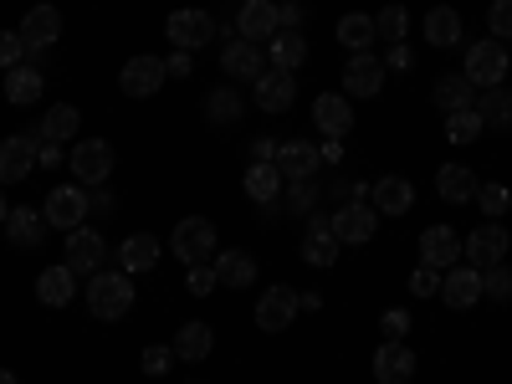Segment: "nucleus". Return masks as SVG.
Masks as SVG:
<instances>
[{
  "label": "nucleus",
  "instance_id": "obj_41",
  "mask_svg": "<svg viewBox=\"0 0 512 384\" xmlns=\"http://www.w3.org/2000/svg\"><path fill=\"white\" fill-rule=\"evenodd\" d=\"M482 297H497V303H507V297H512V267L507 262H497V267L482 272Z\"/></svg>",
  "mask_w": 512,
  "mask_h": 384
},
{
  "label": "nucleus",
  "instance_id": "obj_37",
  "mask_svg": "<svg viewBox=\"0 0 512 384\" xmlns=\"http://www.w3.org/2000/svg\"><path fill=\"white\" fill-rule=\"evenodd\" d=\"M425 41H431V47H456L461 41V16L451 6H436L431 16H425Z\"/></svg>",
  "mask_w": 512,
  "mask_h": 384
},
{
  "label": "nucleus",
  "instance_id": "obj_56",
  "mask_svg": "<svg viewBox=\"0 0 512 384\" xmlns=\"http://www.w3.org/2000/svg\"><path fill=\"white\" fill-rule=\"evenodd\" d=\"M251 154H256V159H272V154H277V144H272V139H256V144H251Z\"/></svg>",
  "mask_w": 512,
  "mask_h": 384
},
{
  "label": "nucleus",
  "instance_id": "obj_39",
  "mask_svg": "<svg viewBox=\"0 0 512 384\" xmlns=\"http://www.w3.org/2000/svg\"><path fill=\"white\" fill-rule=\"evenodd\" d=\"M205 118H210V123H221V128H231V123L241 118V93H236V88H210V98H205Z\"/></svg>",
  "mask_w": 512,
  "mask_h": 384
},
{
  "label": "nucleus",
  "instance_id": "obj_46",
  "mask_svg": "<svg viewBox=\"0 0 512 384\" xmlns=\"http://www.w3.org/2000/svg\"><path fill=\"white\" fill-rule=\"evenodd\" d=\"M487 26L497 31V41H502V36H512V0H492V11H487Z\"/></svg>",
  "mask_w": 512,
  "mask_h": 384
},
{
  "label": "nucleus",
  "instance_id": "obj_52",
  "mask_svg": "<svg viewBox=\"0 0 512 384\" xmlns=\"http://www.w3.org/2000/svg\"><path fill=\"white\" fill-rule=\"evenodd\" d=\"M62 159H67V154H62L52 139H47V144H36V164H47V169H52V164H62Z\"/></svg>",
  "mask_w": 512,
  "mask_h": 384
},
{
  "label": "nucleus",
  "instance_id": "obj_17",
  "mask_svg": "<svg viewBox=\"0 0 512 384\" xmlns=\"http://www.w3.org/2000/svg\"><path fill=\"white\" fill-rule=\"evenodd\" d=\"M236 31H241L246 41H256V47H262V41H272V36L282 31V26H277V6H272V0H241Z\"/></svg>",
  "mask_w": 512,
  "mask_h": 384
},
{
  "label": "nucleus",
  "instance_id": "obj_35",
  "mask_svg": "<svg viewBox=\"0 0 512 384\" xmlns=\"http://www.w3.org/2000/svg\"><path fill=\"white\" fill-rule=\"evenodd\" d=\"M374 36H379V26H374V16H364V11H349L344 21H338V41H344L349 52H369Z\"/></svg>",
  "mask_w": 512,
  "mask_h": 384
},
{
  "label": "nucleus",
  "instance_id": "obj_43",
  "mask_svg": "<svg viewBox=\"0 0 512 384\" xmlns=\"http://www.w3.org/2000/svg\"><path fill=\"white\" fill-rule=\"evenodd\" d=\"M477 200H482V210H487V216L497 221V216H507L512 190H507V185H482V190H477Z\"/></svg>",
  "mask_w": 512,
  "mask_h": 384
},
{
  "label": "nucleus",
  "instance_id": "obj_36",
  "mask_svg": "<svg viewBox=\"0 0 512 384\" xmlns=\"http://www.w3.org/2000/svg\"><path fill=\"white\" fill-rule=\"evenodd\" d=\"M303 62H308V41L297 36V31H277L272 36V67L277 72H297Z\"/></svg>",
  "mask_w": 512,
  "mask_h": 384
},
{
  "label": "nucleus",
  "instance_id": "obj_12",
  "mask_svg": "<svg viewBox=\"0 0 512 384\" xmlns=\"http://www.w3.org/2000/svg\"><path fill=\"white\" fill-rule=\"evenodd\" d=\"M477 297H482V272H477V267H461V262H456V267L441 272V303H446V308L466 313Z\"/></svg>",
  "mask_w": 512,
  "mask_h": 384
},
{
  "label": "nucleus",
  "instance_id": "obj_2",
  "mask_svg": "<svg viewBox=\"0 0 512 384\" xmlns=\"http://www.w3.org/2000/svg\"><path fill=\"white\" fill-rule=\"evenodd\" d=\"M507 77V47L492 36V41H472V52H466V82L472 88H502Z\"/></svg>",
  "mask_w": 512,
  "mask_h": 384
},
{
  "label": "nucleus",
  "instance_id": "obj_21",
  "mask_svg": "<svg viewBox=\"0 0 512 384\" xmlns=\"http://www.w3.org/2000/svg\"><path fill=\"white\" fill-rule=\"evenodd\" d=\"M420 262H431V267H456L461 262V231H451V226H431L420 236Z\"/></svg>",
  "mask_w": 512,
  "mask_h": 384
},
{
  "label": "nucleus",
  "instance_id": "obj_16",
  "mask_svg": "<svg viewBox=\"0 0 512 384\" xmlns=\"http://www.w3.org/2000/svg\"><path fill=\"white\" fill-rule=\"evenodd\" d=\"M379 82H384V62L374 52H354L344 67V93L349 98H379Z\"/></svg>",
  "mask_w": 512,
  "mask_h": 384
},
{
  "label": "nucleus",
  "instance_id": "obj_1",
  "mask_svg": "<svg viewBox=\"0 0 512 384\" xmlns=\"http://www.w3.org/2000/svg\"><path fill=\"white\" fill-rule=\"evenodd\" d=\"M128 308H134V277H128V272H93V282H88V313L98 323H118V318H128Z\"/></svg>",
  "mask_w": 512,
  "mask_h": 384
},
{
  "label": "nucleus",
  "instance_id": "obj_27",
  "mask_svg": "<svg viewBox=\"0 0 512 384\" xmlns=\"http://www.w3.org/2000/svg\"><path fill=\"white\" fill-rule=\"evenodd\" d=\"M6 236H11V246H41V236H47V216L41 210H31V205H16L11 216H6Z\"/></svg>",
  "mask_w": 512,
  "mask_h": 384
},
{
  "label": "nucleus",
  "instance_id": "obj_28",
  "mask_svg": "<svg viewBox=\"0 0 512 384\" xmlns=\"http://www.w3.org/2000/svg\"><path fill=\"white\" fill-rule=\"evenodd\" d=\"M436 190H441V200H451V205H466V200H477V175L466 164H441V175H436Z\"/></svg>",
  "mask_w": 512,
  "mask_h": 384
},
{
  "label": "nucleus",
  "instance_id": "obj_4",
  "mask_svg": "<svg viewBox=\"0 0 512 384\" xmlns=\"http://www.w3.org/2000/svg\"><path fill=\"white\" fill-rule=\"evenodd\" d=\"M164 31L180 52H195V47H210V41H216V16L210 11H169Z\"/></svg>",
  "mask_w": 512,
  "mask_h": 384
},
{
  "label": "nucleus",
  "instance_id": "obj_19",
  "mask_svg": "<svg viewBox=\"0 0 512 384\" xmlns=\"http://www.w3.org/2000/svg\"><path fill=\"white\" fill-rule=\"evenodd\" d=\"M292 98H297V77L292 72H262L256 77V108L262 113H287L292 108Z\"/></svg>",
  "mask_w": 512,
  "mask_h": 384
},
{
  "label": "nucleus",
  "instance_id": "obj_33",
  "mask_svg": "<svg viewBox=\"0 0 512 384\" xmlns=\"http://www.w3.org/2000/svg\"><path fill=\"white\" fill-rule=\"evenodd\" d=\"M277 190H282V169H277L272 159H256V164L246 169V195H251L256 205H267V200H277Z\"/></svg>",
  "mask_w": 512,
  "mask_h": 384
},
{
  "label": "nucleus",
  "instance_id": "obj_32",
  "mask_svg": "<svg viewBox=\"0 0 512 384\" xmlns=\"http://www.w3.org/2000/svg\"><path fill=\"white\" fill-rule=\"evenodd\" d=\"M6 98H11L16 108H31V103H41V67H31V62L11 67V72H6Z\"/></svg>",
  "mask_w": 512,
  "mask_h": 384
},
{
  "label": "nucleus",
  "instance_id": "obj_6",
  "mask_svg": "<svg viewBox=\"0 0 512 384\" xmlns=\"http://www.w3.org/2000/svg\"><path fill=\"white\" fill-rule=\"evenodd\" d=\"M507 231L497 226V221H487V226H477L472 236L461 241V251H466V262H472L477 272H487V267H497V262H507Z\"/></svg>",
  "mask_w": 512,
  "mask_h": 384
},
{
  "label": "nucleus",
  "instance_id": "obj_14",
  "mask_svg": "<svg viewBox=\"0 0 512 384\" xmlns=\"http://www.w3.org/2000/svg\"><path fill=\"white\" fill-rule=\"evenodd\" d=\"M297 308H303V303H297L292 287H267L262 303H256V328H262V333H282L297 318Z\"/></svg>",
  "mask_w": 512,
  "mask_h": 384
},
{
  "label": "nucleus",
  "instance_id": "obj_47",
  "mask_svg": "<svg viewBox=\"0 0 512 384\" xmlns=\"http://www.w3.org/2000/svg\"><path fill=\"white\" fill-rule=\"evenodd\" d=\"M313 195H318V190H313V180H292L287 205H292V210H303V216H313Z\"/></svg>",
  "mask_w": 512,
  "mask_h": 384
},
{
  "label": "nucleus",
  "instance_id": "obj_48",
  "mask_svg": "<svg viewBox=\"0 0 512 384\" xmlns=\"http://www.w3.org/2000/svg\"><path fill=\"white\" fill-rule=\"evenodd\" d=\"M169 359H175V349H169V344H149L144 349V374H164Z\"/></svg>",
  "mask_w": 512,
  "mask_h": 384
},
{
  "label": "nucleus",
  "instance_id": "obj_45",
  "mask_svg": "<svg viewBox=\"0 0 512 384\" xmlns=\"http://www.w3.org/2000/svg\"><path fill=\"white\" fill-rule=\"evenodd\" d=\"M410 292H415V297H431V292H441V267L420 262V267H415V277H410Z\"/></svg>",
  "mask_w": 512,
  "mask_h": 384
},
{
  "label": "nucleus",
  "instance_id": "obj_42",
  "mask_svg": "<svg viewBox=\"0 0 512 384\" xmlns=\"http://www.w3.org/2000/svg\"><path fill=\"white\" fill-rule=\"evenodd\" d=\"M374 26H379V36H384V41H400V36H405V26H410V16H405V6H384V11L374 16Z\"/></svg>",
  "mask_w": 512,
  "mask_h": 384
},
{
  "label": "nucleus",
  "instance_id": "obj_30",
  "mask_svg": "<svg viewBox=\"0 0 512 384\" xmlns=\"http://www.w3.org/2000/svg\"><path fill=\"white\" fill-rule=\"evenodd\" d=\"M410 205H415L410 180H400V175H384V180L374 185V210H379V216H405Z\"/></svg>",
  "mask_w": 512,
  "mask_h": 384
},
{
  "label": "nucleus",
  "instance_id": "obj_50",
  "mask_svg": "<svg viewBox=\"0 0 512 384\" xmlns=\"http://www.w3.org/2000/svg\"><path fill=\"white\" fill-rule=\"evenodd\" d=\"M210 287H216V272H210L205 262H200V267H190V292H195V297H205Z\"/></svg>",
  "mask_w": 512,
  "mask_h": 384
},
{
  "label": "nucleus",
  "instance_id": "obj_7",
  "mask_svg": "<svg viewBox=\"0 0 512 384\" xmlns=\"http://www.w3.org/2000/svg\"><path fill=\"white\" fill-rule=\"evenodd\" d=\"M164 57H128L123 62V72H118V88L128 93V98H154L159 88H164Z\"/></svg>",
  "mask_w": 512,
  "mask_h": 384
},
{
  "label": "nucleus",
  "instance_id": "obj_51",
  "mask_svg": "<svg viewBox=\"0 0 512 384\" xmlns=\"http://www.w3.org/2000/svg\"><path fill=\"white\" fill-rule=\"evenodd\" d=\"M164 72H169V77H190V52L175 47V57H164Z\"/></svg>",
  "mask_w": 512,
  "mask_h": 384
},
{
  "label": "nucleus",
  "instance_id": "obj_3",
  "mask_svg": "<svg viewBox=\"0 0 512 384\" xmlns=\"http://www.w3.org/2000/svg\"><path fill=\"white\" fill-rule=\"evenodd\" d=\"M175 256L185 267H200L205 256H216V221H205V216H185L175 226Z\"/></svg>",
  "mask_w": 512,
  "mask_h": 384
},
{
  "label": "nucleus",
  "instance_id": "obj_22",
  "mask_svg": "<svg viewBox=\"0 0 512 384\" xmlns=\"http://www.w3.org/2000/svg\"><path fill=\"white\" fill-rule=\"evenodd\" d=\"M31 164H36V139H26V134L6 139V144H0V185L26 180V175H31Z\"/></svg>",
  "mask_w": 512,
  "mask_h": 384
},
{
  "label": "nucleus",
  "instance_id": "obj_29",
  "mask_svg": "<svg viewBox=\"0 0 512 384\" xmlns=\"http://www.w3.org/2000/svg\"><path fill=\"white\" fill-rule=\"evenodd\" d=\"M72 277H77V272H72L67 262H62V267H47V272L36 277V297H41L47 308H67V303H72V292H77Z\"/></svg>",
  "mask_w": 512,
  "mask_h": 384
},
{
  "label": "nucleus",
  "instance_id": "obj_26",
  "mask_svg": "<svg viewBox=\"0 0 512 384\" xmlns=\"http://www.w3.org/2000/svg\"><path fill=\"white\" fill-rule=\"evenodd\" d=\"M210 354H216V333H210V323L190 318V323L175 333V359H185V364H200V359H210Z\"/></svg>",
  "mask_w": 512,
  "mask_h": 384
},
{
  "label": "nucleus",
  "instance_id": "obj_8",
  "mask_svg": "<svg viewBox=\"0 0 512 384\" xmlns=\"http://www.w3.org/2000/svg\"><path fill=\"white\" fill-rule=\"evenodd\" d=\"M374 231H379V210L364 205V200L344 205V210L333 216V236L344 241V246H364V241H374Z\"/></svg>",
  "mask_w": 512,
  "mask_h": 384
},
{
  "label": "nucleus",
  "instance_id": "obj_54",
  "mask_svg": "<svg viewBox=\"0 0 512 384\" xmlns=\"http://www.w3.org/2000/svg\"><path fill=\"white\" fill-rule=\"evenodd\" d=\"M318 154H323L328 164H338V159H344V139H328V144H323Z\"/></svg>",
  "mask_w": 512,
  "mask_h": 384
},
{
  "label": "nucleus",
  "instance_id": "obj_31",
  "mask_svg": "<svg viewBox=\"0 0 512 384\" xmlns=\"http://www.w3.org/2000/svg\"><path fill=\"white\" fill-rule=\"evenodd\" d=\"M216 282H226V287H251V282H256V256L241 251V246L221 251V256H216Z\"/></svg>",
  "mask_w": 512,
  "mask_h": 384
},
{
  "label": "nucleus",
  "instance_id": "obj_53",
  "mask_svg": "<svg viewBox=\"0 0 512 384\" xmlns=\"http://www.w3.org/2000/svg\"><path fill=\"white\" fill-rule=\"evenodd\" d=\"M303 21V6H277V26H297Z\"/></svg>",
  "mask_w": 512,
  "mask_h": 384
},
{
  "label": "nucleus",
  "instance_id": "obj_24",
  "mask_svg": "<svg viewBox=\"0 0 512 384\" xmlns=\"http://www.w3.org/2000/svg\"><path fill=\"white\" fill-rule=\"evenodd\" d=\"M313 123L323 128L328 139H344L349 128H354V108H349V98H338V93H323V98L313 103Z\"/></svg>",
  "mask_w": 512,
  "mask_h": 384
},
{
  "label": "nucleus",
  "instance_id": "obj_11",
  "mask_svg": "<svg viewBox=\"0 0 512 384\" xmlns=\"http://www.w3.org/2000/svg\"><path fill=\"white\" fill-rule=\"evenodd\" d=\"M41 216H47V226H82V216H88V195H82V185H57L47 195V205H41Z\"/></svg>",
  "mask_w": 512,
  "mask_h": 384
},
{
  "label": "nucleus",
  "instance_id": "obj_18",
  "mask_svg": "<svg viewBox=\"0 0 512 384\" xmlns=\"http://www.w3.org/2000/svg\"><path fill=\"white\" fill-rule=\"evenodd\" d=\"M303 262H308V267H333V262H338V236H333V216H308V236H303Z\"/></svg>",
  "mask_w": 512,
  "mask_h": 384
},
{
  "label": "nucleus",
  "instance_id": "obj_58",
  "mask_svg": "<svg viewBox=\"0 0 512 384\" xmlns=\"http://www.w3.org/2000/svg\"><path fill=\"white\" fill-rule=\"evenodd\" d=\"M0 226H6V195H0Z\"/></svg>",
  "mask_w": 512,
  "mask_h": 384
},
{
  "label": "nucleus",
  "instance_id": "obj_20",
  "mask_svg": "<svg viewBox=\"0 0 512 384\" xmlns=\"http://www.w3.org/2000/svg\"><path fill=\"white\" fill-rule=\"evenodd\" d=\"M272 164L282 169V180H313V169L323 164V154L308 139H292V144H277Z\"/></svg>",
  "mask_w": 512,
  "mask_h": 384
},
{
  "label": "nucleus",
  "instance_id": "obj_55",
  "mask_svg": "<svg viewBox=\"0 0 512 384\" xmlns=\"http://www.w3.org/2000/svg\"><path fill=\"white\" fill-rule=\"evenodd\" d=\"M390 67H410V47H405V41H395V47H390Z\"/></svg>",
  "mask_w": 512,
  "mask_h": 384
},
{
  "label": "nucleus",
  "instance_id": "obj_34",
  "mask_svg": "<svg viewBox=\"0 0 512 384\" xmlns=\"http://www.w3.org/2000/svg\"><path fill=\"white\" fill-rule=\"evenodd\" d=\"M472 108L482 113V128H512V88H482Z\"/></svg>",
  "mask_w": 512,
  "mask_h": 384
},
{
  "label": "nucleus",
  "instance_id": "obj_15",
  "mask_svg": "<svg viewBox=\"0 0 512 384\" xmlns=\"http://www.w3.org/2000/svg\"><path fill=\"white\" fill-rule=\"evenodd\" d=\"M57 36H62V11H57V6H31V11H26V21H21L26 52H47V47H57Z\"/></svg>",
  "mask_w": 512,
  "mask_h": 384
},
{
  "label": "nucleus",
  "instance_id": "obj_49",
  "mask_svg": "<svg viewBox=\"0 0 512 384\" xmlns=\"http://www.w3.org/2000/svg\"><path fill=\"white\" fill-rule=\"evenodd\" d=\"M405 333H410V313L390 308V313H384V338H405Z\"/></svg>",
  "mask_w": 512,
  "mask_h": 384
},
{
  "label": "nucleus",
  "instance_id": "obj_38",
  "mask_svg": "<svg viewBox=\"0 0 512 384\" xmlns=\"http://www.w3.org/2000/svg\"><path fill=\"white\" fill-rule=\"evenodd\" d=\"M77 123H82V113H77L72 103H52V113L41 118V139L62 144V139H72V134H77Z\"/></svg>",
  "mask_w": 512,
  "mask_h": 384
},
{
  "label": "nucleus",
  "instance_id": "obj_57",
  "mask_svg": "<svg viewBox=\"0 0 512 384\" xmlns=\"http://www.w3.org/2000/svg\"><path fill=\"white\" fill-rule=\"evenodd\" d=\"M0 384H16V374H11V369H0Z\"/></svg>",
  "mask_w": 512,
  "mask_h": 384
},
{
  "label": "nucleus",
  "instance_id": "obj_10",
  "mask_svg": "<svg viewBox=\"0 0 512 384\" xmlns=\"http://www.w3.org/2000/svg\"><path fill=\"white\" fill-rule=\"evenodd\" d=\"M221 72H231L236 82H256V77L267 72V57H262V47H256V41L231 36L226 47H221Z\"/></svg>",
  "mask_w": 512,
  "mask_h": 384
},
{
  "label": "nucleus",
  "instance_id": "obj_25",
  "mask_svg": "<svg viewBox=\"0 0 512 384\" xmlns=\"http://www.w3.org/2000/svg\"><path fill=\"white\" fill-rule=\"evenodd\" d=\"M431 98H436L441 113H461V108H472V103H477V88L466 82V72H441V77H436V88H431Z\"/></svg>",
  "mask_w": 512,
  "mask_h": 384
},
{
  "label": "nucleus",
  "instance_id": "obj_40",
  "mask_svg": "<svg viewBox=\"0 0 512 384\" xmlns=\"http://www.w3.org/2000/svg\"><path fill=\"white\" fill-rule=\"evenodd\" d=\"M477 134H482V113H477V108L446 113V139H451V144H472Z\"/></svg>",
  "mask_w": 512,
  "mask_h": 384
},
{
  "label": "nucleus",
  "instance_id": "obj_5",
  "mask_svg": "<svg viewBox=\"0 0 512 384\" xmlns=\"http://www.w3.org/2000/svg\"><path fill=\"white\" fill-rule=\"evenodd\" d=\"M67 164H72L77 185H103V180L113 175V144H108V139H82V144L67 154Z\"/></svg>",
  "mask_w": 512,
  "mask_h": 384
},
{
  "label": "nucleus",
  "instance_id": "obj_44",
  "mask_svg": "<svg viewBox=\"0 0 512 384\" xmlns=\"http://www.w3.org/2000/svg\"><path fill=\"white\" fill-rule=\"evenodd\" d=\"M21 57H26V41H21V31H0V72L21 67Z\"/></svg>",
  "mask_w": 512,
  "mask_h": 384
},
{
  "label": "nucleus",
  "instance_id": "obj_9",
  "mask_svg": "<svg viewBox=\"0 0 512 384\" xmlns=\"http://www.w3.org/2000/svg\"><path fill=\"white\" fill-rule=\"evenodd\" d=\"M103 262H108L103 236L88 231V226H72V236H67V267L82 272V277H93V272H103Z\"/></svg>",
  "mask_w": 512,
  "mask_h": 384
},
{
  "label": "nucleus",
  "instance_id": "obj_13",
  "mask_svg": "<svg viewBox=\"0 0 512 384\" xmlns=\"http://www.w3.org/2000/svg\"><path fill=\"white\" fill-rule=\"evenodd\" d=\"M374 379L379 384H410L415 379V354L405 349V338H384L374 354Z\"/></svg>",
  "mask_w": 512,
  "mask_h": 384
},
{
  "label": "nucleus",
  "instance_id": "obj_23",
  "mask_svg": "<svg viewBox=\"0 0 512 384\" xmlns=\"http://www.w3.org/2000/svg\"><path fill=\"white\" fill-rule=\"evenodd\" d=\"M118 262H123V272L128 277H139V272H154L159 267V236H149V231H134L123 246H118Z\"/></svg>",
  "mask_w": 512,
  "mask_h": 384
}]
</instances>
